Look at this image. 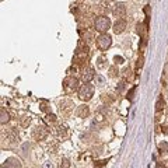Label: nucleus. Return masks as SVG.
Masks as SVG:
<instances>
[{
    "label": "nucleus",
    "instance_id": "nucleus-1",
    "mask_svg": "<svg viewBox=\"0 0 168 168\" xmlns=\"http://www.w3.org/2000/svg\"><path fill=\"white\" fill-rule=\"evenodd\" d=\"M109 27H111V20H109L106 15H100V17H97L95 21H94V28H95V31H98V32H101V34H106V31L109 29Z\"/></svg>",
    "mask_w": 168,
    "mask_h": 168
},
{
    "label": "nucleus",
    "instance_id": "nucleus-2",
    "mask_svg": "<svg viewBox=\"0 0 168 168\" xmlns=\"http://www.w3.org/2000/svg\"><path fill=\"white\" fill-rule=\"evenodd\" d=\"M92 95H94V87L91 86V84H83L81 87H80V90H78V97H80V100H83V101H88L92 98Z\"/></svg>",
    "mask_w": 168,
    "mask_h": 168
},
{
    "label": "nucleus",
    "instance_id": "nucleus-3",
    "mask_svg": "<svg viewBox=\"0 0 168 168\" xmlns=\"http://www.w3.org/2000/svg\"><path fill=\"white\" fill-rule=\"evenodd\" d=\"M63 87H65V90L67 91V92H74V91L80 90V88H78V80L76 77H72V76H69V77L65 78Z\"/></svg>",
    "mask_w": 168,
    "mask_h": 168
},
{
    "label": "nucleus",
    "instance_id": "nucleus-4",
    "mask_svg": "<svg viewBox=\"0 0 168 168\" xmlns=\"http://www.w3.org/2000/svg\"><path fill=\"white\" fill-rule=\"evenodd\" d=\"M111 44H112V38H111V35H108V34H101V35L97 38V46H98L101 51H106V49L111 46Z\"/></svg>",
    "mask_w": 168,
    "mask_h": 168
},
{
    "label": "nucleus",
    "instance_id": "nucleus-5",
    "mask_svg": "<svg viewBox=\"0 0 168 168\" xmlns=\"http://www.w3.org/2000/svg\"><path fill=\"white\" fill-rule=\"evenodd\" d=\"M126 25H128L126 20H123V18H118L116 21L114 23V32H115V34H122V32L126 29Z\"/></svg>",
    "mask_w": 168,
    "mask_h": 168
},
{
    "label": "nucleus",
    "instance_id": "nucleus-6",
    "mask_svg": "<svg viewBox=\"0 0 168 168\" xmlns=\"http://www.w3.org/2000/svg\"><path fill=\"white\" fill-rule=\"evenodd\" d=\"M95 77V73H94V69H91V67H87V69H84L83 70V74H81V80L87 84V83H90L92 78Z\"/></svg>",
    "mask_w": 168,
    "mask_h": 168
},
{
    "label": "nucleus",
    "instance_id": "nucleus-7",
    "mask_svg": "<svg viewBox=\"0 0 168 168\" xmlns=\"http://www.w3.org/2000/svg\"><path fill=\"white\" fill-rule=\"evenodd\" d=\"M4 167L6 168H21V163L18 158L15 157H10L4 161Z\"/></svg>",
    "mask_w": 168,
    "mask_h": 168
},
{
    "label": "nucleus",
    "instance_id": "nucleus-8",
    "mask_svg": "<svg viewBox=\"0 0 168 168\" xmlns=\"http://www.w3.org/2000/svg\"><path fill=\"white\" fill-rule=\"evenodd\" d=\"M112 13H114L115 17H123L125 13H126V6H125L123 3H118V4H115Z\"/></svg>",
    "mask_w": 168,
    "mask_h": 168
},
{
    "label": "nucleus",
    "instance_id": "nucleus-9",
    "mask_svg": "<svg viewBox=\"0 0 168 168\" xmlns=\"http://www.w3.org/2000/svg\"><path fill=\"white\" fill-rule=\"evenodd\" d=\"M32 135H34L35 139L42 140V139L46 137V130H45V128H42V126H37V128L34 129V132H32Z\"/></svg>",
    "mask_w": 168,
    "mask_h": 168
},
{
    "label": "nucleus",
    "instance_id": "nucleus-10",
    "mask_svg": "<svg viewBox=\"0 0 168 168\" xmlns=\"http://www.w3.org/2000/svg\"><path fill=\"white\" fill-rule=\"evenodd\" d=\"M88 114H90V109H88V106L87 105H81V106H78L77 111H76V115L78 118H87L88 116Z\"/></svg>",
    "mask_w": 168,
    "mask_h": 168
},
{
    "label": "nucleus",
    "instance_id": "nucleus-11",
    "mask_svg": "<svg viewBox=\"0 0 168 168\" xmlns=\"http://www.w3.org/2000/svg\"><path fill=\"white\" fill-rule=\"evenodd\" d=\"M7 137L10 139V142H17L18 140V132L15 128H11V129L7 132Z\"/></svg>",
    "mask_w": 168,
    "mask_h": 168
},
{
    "label": "nucleus",
    "instance_id": "nucleus-12",
    "mask_svg": "<svg viewBox=\"0 0 168 168\" xmlns=\"http://www.w3.org/2000/svg\"><path fill=\"white\" fill-rule=\"evenodd\" d=\"M0 115H1V118H0V122H1V125H4L6 122H9V119H10L9 112H6L4 109H1V111H0Z\"/></svg>",
    "mask_w": 168,
    "mask_h": 168
},
{
    "label": "nucleus",
    "instance_id": "nucleus-13",
    "mask_svg": "<svg viewBox=\"0 0 168 168\" xmlns=\"http://www.w3.org/2000/svg\"><path fill=\"white\" fill-rule=\"evenodd\" d=\"M163 108H164V100H163V97H158V100L155 102V111L160 112V111H163Z\"/></svg>",
    "mask_w": 168,
    "mask_h": 168
},
{
    "label": "nucleus",
    "instance_id": "nucleus-14",
    "mask_svg": "<svg viewBox=\"0 0 168 168\" xmlns=\"http://www.w3.org/2000/svg\"><path fill=\"white\" fill-rule=\"evenodd\" d=\"M106 59L104 58V56H100L98 59H97V67L98 69H104V67H106Z\"/></svg>",
    "mask_w": 168,
    "mask_h": 168
},
{
    "label": "nucleus",
    "instance_id": "nucleus-15",
    "mask_svg": "<svg viewBox=\"0 0 168 168\" xmlns=\"http://www.w3.org/2000/svg\"><path fill=\"white\" fill-rule=\"evenodd\" d=\"M69 167H70V163H69V160H66V158L60 160V163H59V168H69Z\"/></svg>",
    "mask_w": 168,
    "mask_h": 168
},
{
    "label": "nucleus",
    "instance_id": "nucleus-16",
    "mask_svg": "<svg viewBox=\"0 0 168 168\" xmlns=\"http://www.w3.org/2000/svg\"><path fill=\"white\" fill-rule=\"evenodd\" d=\"M95 83H97L98 86H104V84H105V78H104L102 76H100V74H97V76H95Z\"/></svg>",
    "mask_w": 168,
    "mask_h": 168
},
{
    "label": "nucleus",
    "instance_id": "nucleus-17",
    "mask_svg": "<svg viewBox=\"0 0 168 168\" xmlns=\"http://www.w3.org/2000/svg\"><path fill=\"white\" fill-rule=\"evenodd\" d=\"M56 132H58L59 136H65L66 135V126H62V125L58 126V130H56Z\"/></svg>",
    "mask_w": 168,
    "mask_h": 168
},
{
    "label": "nucleus",
    "instance_id": "nucleus-18",
    "mask_svg": "<svg viewBox=\"0 0 168 168\" xmlns=\"http://www.w3.org/2000/svg\"><path fill=\"white\" fill-rule=\"evenodd\" d=\"M136 28H137V34H139V35H143V32H144L146 28H144V25H143L142 23H139V24L136 25Z\"/></svg>",
    "mask_w": 168,
    "mask_h": 168
},
{
    "label": "nucleus",
    "instance_id": "nucleus-19",
    "mask_svg": "<svg viewBox=\"0 0 168 168\" xmlns=\"http://www.w3.org/2000/svg\"><path fill=\"white\" fill-rule=\"evenodd\" d=\"M160 150H161V153L168 151V144L167 143H161V144H160Z\"/></svg>",
    "mask_w": 168,
    "mask_h": 168
},
{
    "label": "nucleus",
    "instance_id": "nucleus-20",
    "mask_svg": "<svg viewBox=\"0 0 168 168\" xmlns=\"http://www.w3.org/2000/svg\"><path fill=\"white\" fill-rule=\"evenodd\" d=\"M114 60H115L116 65H122V63H123V58H122V56H115Z\"/></svg>",
    "mask_w": 168,
    "mask_h": 168
},
{
    "label": "nucleus",
    "instance_id": "nucleus-21",
    "mask_svg": "<svg viewBox=\"0 0 168 168\" xmlns=\"http://www.w3.org/2000/svg\"><path fill=\"white\" fill-rule=\"evenodd\" d=\"M95 120H97V122H102V120H104V115L98 112V114H97V116H95Z\"/></svg>",
    "mask_w": 168,
    "mask_h": 168
},
{
    "label": "nucleus",
    "instance_id": "nucleus-22",
    "mask_svg": "<svg viewBox=\"0 0 168 168\" xmlns=\"http://www.w3.org/2000/svg\"><path fill=\"white\" fill-rule=\"evenodd\" d=\"M135 90H136V87H133V88H132V90L128 92V98H129V100H132V97H133V92H135Z\"/></svg>",
    "mask_w": 168,
    "mask_h": 168
},
{
    "label": "nucleus",
    "instance_id": "nucleus-23",
    "mask_svg": "<svg viewBox=\"0 0 168 168\" xmlns=\"http://www.w3.org/2000/svg\"><path fill=\"white\" fill-rule=\"evenodd\" d=\"M143 66V58H140L139 60H137V63H136V69H139V67H142Z\"/></svg>",
    "mask_w": 168,
    "mask_h": 168
},
{
    "label": "nucleus",
    "instance_id": "nucleus-24",
    "mask_svg": "<svg viewBox=\"0 0 168 168\" xmlns=\"http://www.w3.org/2000/svg\"><path fill=\"white\" fill-rule=\"evenodd\" d=\"M48 120H49V122H55V120H56V116H55V115H48Z\"/></svg>",
    "mask_w": 168,
    "mask_h": 168
},
{
    "label": "nucleus",
    "instance_id": "nucleus-25",
    "mask_svg": "<svg viewBox=\"0 0 168 168\" xmlns=\"http://www.w3.org/2000/svg\"><path fill=\"white\" fill-rule=\"evenodd\" d=\"M27 123H29V116H25V119H24V122H23V126H25Z\"/></svg>",
    "mask_w": 168,
    "mask_h": 168
},
{
    "label": "nucleus",
    "instance_id": "nucleus-26",
    "mask_svg": "<svg viewBox=\"0 0 168 168\" xmlns=\"http://www.w3.org/2000/svg\"><path fill=\"white\" fill-rule=\"evenodd\" d=\"M44 168H52V163H45V164H44Z\"/></svg>",
    "mask_w": 168,
    "mask_h": 168
},
{
    "label": "nucleus",
    "instance_id": "nucleus-27",
    "mask_svg": "<svg viewBox=\"0 0 168 168\" xmlns=\"http://www.w3.org/2000/svg\"><path fill=\"white\" fill-rule=\"evenodd\" d=\"M155 168H165V167H164L163 164H157V165H155Z\"/></svg>",
    "mask_w": 168,
    "mask_h": 168
},
{
    "label": "nucleus",
    "instance_id": "nucleus-28",
    "mask_svg": "<svg viewBox=\"0 0 168 168\" xmlns=\"http://www.w3.org/2000/svg\"><path fill=\"white\" fill-rule=\"evenodd\" d=\"M164 133H168V128H164Z\"/></svg>",
    "mask_w": 168,
    "mask_h": 168
}]
</instances>
